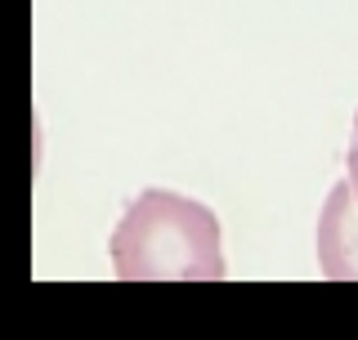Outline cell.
Here are the masks:
<instances>
[{
	"label": "cell",
	"instance_id": "1",
	"mask_svg": "<svg viewBox=\"0 0 358 340\" xmlns=\"http://www.w3.org/2000/svg\"><path fill=\"white\" fill-rule=\"evenodd\" d=\"M112 269L126 282L166 278H224L220 220L210 206L171 188H143L130 197L108 242Z\"/></svg>",
	"mask_w": 358,
	"mask_h": 340
},
{
	"label": "cell",
	"instance_id": "2",
	"mask_svg": "<svg viewBox=\"0 0 358 340\" xmlns=\"http://www.w3.org/2000/svg\"><path fill=\"white\" fill-rule=\"evenodd\" d=\"M318 264L327 278H358V192L350 179L331 184L318 215Z\"/></svg>",
	"mask_w": 358,
	"mask_h": 340
},
{
	"label": "cell",
	"instance_id": "3",
	"mask_svg": "<svg viewBox=\"0 0 358 340\" xmlns=\"http://www.w3.org/2000/svg\"><path fill=\"white\" fill-rule=\"evenodd\" d=\"M345 179L358 192V112H354V134H350V153H345Z\"/></svg>",
	"mask_w": 358,
	"mask_h": 340
}]
</instances>
